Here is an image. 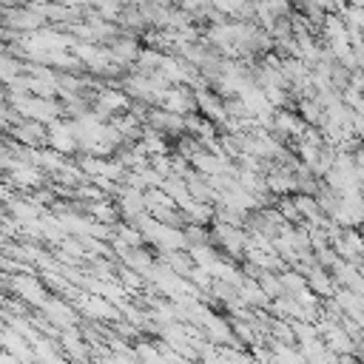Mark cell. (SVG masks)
<instances>
[{
  "instance_id": "obj_1",
  "label": "cell",
  "mask_w": 364,
  "mask_h": 364,
  "mask_svg": "<svg viewBox=\"0 0 364 364\" xmlns=\"http://www.w3.org/2000/svg\"><path fill=\"white\" fill-rule=\"evenodd\" d=\"M51 142H54L60 151H68V148H74V134H71L68 128H54V131H51Z\"/></svg>"
}]
</instances>
